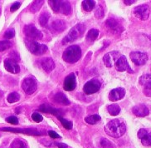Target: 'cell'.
<instances>
[{
  "label": "cell",
  "instance_id": "6da1fadb",
  "mask_svg": "<svg viewBox=\"0 0 151 148\" xmlns=\"http://www.w3.org/2000/svg\"><path fill=\"white\" fill-rule=\"evenodd\" d=\"M126 126L120 119H114L109 121L105 126V131L107 135L113 137H120L125 133Z\"/></svg>",
  "mask_w": 151,
  "mask_h": 148
},
{
  "label": "cell",
  "instance_id": "7a4b0ae2",
  "mask_svg": "<svg viewBox=\"0 0 151 148\" xmlns=\"http://www.w3.org/2000/svg\"><path fill=\"white\" fill-rule=\"evenodd\" d=\"M81 57V49L77 45H72L68 47L64 51L62 58L67 63H76Z\"/></svg>",
  "mask_w": 151,
  "mask_h": 148
},
{
  "label": "cell",
  "instance_id": "3957f363",
  "mask_svg": "<svg viewBox=\"0 0 151 148\" xmlns=\"http://www.w3.org/2000/svg\"><path fill=\"white\" fill-rule=\"evenodd\" d=\"M85 29H86V27H85L84 24H82V23L76 24V26H74L69 31V32L67 33V36L63 38L62 44L65 45L67 44V43H72L74 41L77 40L81 36L83 35Z\"/></svg>",
  "mask_w": 151,
  "mask_h": 148
},
{
  "label": "cell",
  "instance_id": "277c9868",
  "mask_svg": "<svg viewBox=\"0 0 151 148\" xmlns=\"http://www.w3.org/2000/svg\"><path fill=\"white\" fill-rule=\"evenodd\" d=\"M23 33L28 38V40L36 41L42 38V33L33 24H27L23 28Z\"/></svg>",
  "mask_w": 151,
  "mask_h": 148
},
{
  "label": "cell",
  "instance_id": "5b68a950",
  "mask_svg": "<svg viewBox=\"0 0 151 148\" xmlns=\"http://www.w3.org/2000/svg\"><path fill=\"white\" fill-rule=\"evenodd\" d=\"M25 43H26L27 49L34 55H37V56L42 55L47 51V47L46 45L40 44L36 41L27 40L25 41Z\"/></svg>",
  "mask_w": 151,
  "mask_h": 148
},
{
  "label": "cell",
  "instance_id": "8992f818",
  "mask_svg": "<svg viewBox=\"0 0 151 148\" xmlns=\"http://www.w3.org/2000/svg\"><path fill=\"white\" fill-rule=\"evenodd\" d=\"M22 88L24 92L27 95H31L34 93L37 89V81L32 77H27L22 81Z\"/></svg>",
  "mask_w": 151,
  "mask_h": 148
},
{
  "label": "cell",
  "instance_id": "52a82bcc",
  "mask_svg": "<svg viewBox=\"0 0 151 148\" xmlns=\"http://www.w3.org/2000/svg\"><path fill=\"white\" fill-rule=\"evenodd\" d=\"M133 14L137 18L145 21V20H147L150 17V9L149 5L144 4L139 5L137 7H135L133 9Z\"/></svg>",
  "mask_w": 151,
  "mask_h": 148
},
{
  "label": "cell",
  "instance_id": "ba28073f",
  "mask_svg": "<svg viewBox=\"0 0 151 148\" xmlns=\"http://www.w3.org/2000/svg\"><path fill=\"white\" fill-rule=\"evenodd\" d=\"M101 84L100 81H98L96 79H92L91 81L87 82L85 84L84 87H83V91H84L86 94H93V93L97 92L101 88Z\"/></svg>",
  "mask_w": 151,
  "mask_h": 148
},
{
  "label": "cell",
  "instance_id": "9c48e42d",
  "mask_svg": "<svg viewBox=\"0 0 151 148\" xmlns=\"http://www.w3.org/2000/svg\"><path fill=\"white\" fill-rule=\"evenodd\" d=\"M129 58L131 59V61L137 66L145 64L149 59L147 53H141V52H132L129 54Z\"/></svg>",
  "mask_w": 151,
  "mask_h": 148
},
{
  "label": "cell",
  "instance_id": "30bf717a",
  "mask_svg": "<svg viewBox=\"0 0 151 148\" xmlns=\"http://www.w3.org/2000/svg\"><path fill=\"white\" fill-rule=\"evenodd\" d=\"M120 57H121V55L119 52L112 51V52H110L104 56L103 61H104V63L107 67H111L115 63H116V62L119 60Z\"/></svg>",
  "mask_w": 151,
  "mask_h": 148
},
{
  "label": "cell",
  "instance_id": "8fae6325",
  "mask_svg": "<svg viewBox=\"0 0 151 148\" xmlns=\"http://www.w3.org/2000/svg\"><path fill=\"white\" fill-rule=\"evenodd\" d=\"M76 87V75L74 73H70L67 75V77L64 80L63 88L65 91L71 92L75 89Z\"/></svg>",
  "mask_w": 151,
  "mask_h": 148
},
{
  "label": "cell",
  "instance_id": "7c38bea8",
  "mask_svg": "<svg viewBox=\"0 0 151 148\" xmlns=\"http://www.w3.org/2000/svg\"><path fill=\"white\" fill-rule=\"evenodd\" d=\"M116 70L119 71V72H124V71H127V72H129V73H133V71H132V69L129 67L127 59H126V58H125L124 56H122V55H121V57L119 58V60L116 62Z\"/></svg>",
  "mask_w": 151,
  "mask_h": 148
},
{
  "label": "cell",
  "instance_id": "4fadbf2b",
  "mask_svg": "<svg viewBox=\"0 0 151 148\" xmlns=\"http://www.w3.org/2000/svg\"><path fill=\"white\" fill-rule=\"evenodd\" d=\"M106 26L113 33H120L123 31V27L120 24L116 19L114 18H109L106 21Z\"/></svg>",
  "mask_w": 151,
  "mask_h": 148
},
{
  "label": "cell",
  "instance_id": "5bb4252c",
  "mask_svg": "<svg viewBox=\"0 0 151 148\" xmlns=\"http://www.w3.org/2000/svg\"><path fill=\"white\" fill-rule=\"evenodd\" d=\"M124 95H125V90L123 87H117L110 92L109 99L111 102H116L123 98Z\"/></svg>",
  "mask_w": 151,
  "mask_h": 148
},
{
  "label": "cell",
  "instance_id": "9a60e30c",
  "mask_svg": "<svg viewBox=\"0 0 151 148\" xmlns=\"http://www.w3.org/2000/svg\"><path fill=\"white\" fill-rule=\"evenodd\" d=\"M4 67L5 69L8 72H11V73H18L20 71V67L18 65L17 62H15L14 60L11 58H7L4 60Z\"/></svg>",
  "mask_w": 151,
  "mask_h": 148
},
{
  "label": "cell",
  "instance_id": "2e32d148",
  "mask_svg": "<svg viewBox=\"0 0 151 148\" xmlns=\"http://www.w3.org/2000/svg\"><path fill=\"white\" fill-rule=\"evenodd\" d=\"M150 134L151 132L145 128H141L138 131V137L141 141L144 146L148 147L150 144Z\"/></svg>",
  "mask_w": 151,
  "mask_h": 148
},
{
  "label": "cell",
  "instance_id": "e0dca14e",
  "mask_svg": "<svg viewBox=\"0 0 151 148\" xmlns=\"http://www.w3.org/2000/svg\"><path fill=\"white\" fill-rule=\"evenodd\" d=\"M132 112L136 117H145L150 114L149 108L145 104H139L134 106L132 109Z\"/></svg>",
  "mask_w": 151,
  "mask_h": 148
},
{
  "label": "cell",
  "instance_id": "ac0fdd59",
  "mask_svg": "<svg viewBox=\"0 0 151 148\" xmlns=\"http://www.w3.org/2000/svg\"><path fill=\"white\" fill-rule=\"evenodd\" d=\"M50 29L54 33H60L66 29V22L63 20H56L51 24Z\"/></svg>",
  "mask_w": 151,
  "mask_h": 148
},
{
  "label": "cell",
  "instance_id": "d6986e66",
  "mask_svg": "<svg viewBox=\"0 0 151 148\" xmlns=\"http://www.w3.org/2000/svg\"><path fill=\"white\" fill-rule=\"evenodd\" d=\"M0 131H12V132H17V133H24L27 135H36L39 136L41 132H38L35 130H31V129H16V128H10V127H3Z\"/></svg>",
  "mask_w": 151,
  "mask_h": 148
},
{
  "label": "cell",
  "instance_id": "ffe728a7",
  "mask_svg": "<svg viewBox=\"0 0 151 148\" xmlns=\"http://www.w3.org/2000/svg\"><path fill=\"white\" fill-rule=\"evenodd\" d=\"M41 66L45 72H52L55 67V63L52 58H44L41 60Z\"/></svg>",
  "mask_w": 151,
  "mask_h": 148
},
{
  "label": "cell",
  "instance_id": "44dd1931",
  "mask_svg": "<svg viewBox=\"0 0 151 148\" xmlns=\"http://www.w3.org/2000/svg\"><path fill=\"white\" fill-rule=\"evenodd\" d=\"M40 110L42 112L54 115V116H56L57 117H62V112H61V110L52 108V107H51L48 104H42L40 107Z\"/></svg>",
  "mask_w": 151,
  "mask_h": 148
},
{
  "label": "cell",
  "instance_id": "7402d4cb",
  "mask_svg": "<svg viewBox=\"0 0 151 148\" xmlns=\"http://www.w3.org/2000/svg\"><path fill=\"white\" fill-rule=\"evenodd\" d=\"M53 101L58 104H61V105H70L71 102L68 100L67 96L62 93V92H58L54 95Z\"/></svg>",
  "mask_w": 151,
  "mask_h": 148
},
{
  "label": "cell",
  "instance_id": "603a6c76",
  "mask_svg": "<svg viewBox=\"0 0 151 148\" xmlns=\"http://www.w3.org/2000/svg\"><path fill=\"white\" fill-rule=\"evenodd\" d=\"M71 8L70 3L67 2V1H62V4H61V7H60L59 13L65 14V15H69V14H71Z\"/></svg>",
  "mask_w": 151,
  "mask_h": 148
},
{
  "label": "cell",
  "instance_id": "cb8c5ba5",
  "mask_svg": "<svg viewBox=\"0 0 151 148\" xmlns=\"http://www.w3.org/2000/svg\"><path fill=\"white\" fill-rule=\"evenodd\" d=\"M81 4H82V8L85 11L90 12V11H92L95 8L96 2L92 1V0H84V1H82Z\"/></svg>",
  "mask_w": 151,
  "mask_h": 148
},
{
  "label": "cell",
  "instance_id": "d4e9b609",
  "mask_svg": "<svg viewBox=\"0 0 151 148\" xmlns=\"http://www.w3.org/2000/svg\"><path fill=\"white\" fill-rule=\"evenodd\" d=\"M107 110L111 116H117L120 112V108L118 104H111L108 106Z\"/></svg>",
  "mask_w": 151,
  "mask_h": 148
},
{
  "label": "cell",
  "instance_id": "484cf974",
  "mask_svg": "<svg viewBox=\"0 0 151 148\" xmlns=\"http://www.w3.org/2000/svg\"><path fill=\"white\" fill-rule=\"evenodd\" d=\"M99 35V30L98 29H91L90 31L87 32L86 35V40L89 42H94L98 38Z\"/></svg>",
  "mask_w": 151,
  "mask_h": 148
},
{
  "label": "cell",
  "instance_id": "4316f807",
  "mask_svg": "<svg viewBox=\"0 0 151 148\" xmlns=\"http://www.w3.org/2000/svg\"><path fill=\"white\" fill-rule=\"evenodd\" d=\"M11 148H27V145L23 140L15 139L11 144Z\"/></svg>",
  "mask_w": 151,
  "mask_h": 148
},
{
  "label": "cell",
  "instance_id": "83f0119b",
  "mask_svg": "<svg viewBox=\"0 0 151 148\" xmlns=\"http://www.w3.org/2000/svg\"><path fill=\"white\" fill-rule=\"evenodd\" d=\"M49 18H50V14L47 12H43L42 13L39 17V23L41 26L45 27L49 21Z\"/></svg>",
  "mask_w": 151,
  "mask_h": 148
},
{
  "label": "cell",
  "instance_id": "f1b7e54d",
  "mask_svg": "<svg viewBox=\"0 0 151 148\" xmlns=\"http://www.w3.org/2000/svg\"><path fill=\"white\" fill-rule=\"evenodd\" d=\"M50 7L53 10L55 13H59L60 10V7L62 4V1L59 0H50L48 2Z\"/></svg>",
  "mask_w": 151,
  "mask_h": 148
},
{
  "label": "cell",
  "instance_id": "f546056e",
  "mask_svg": "<svg viewBox=\"0 0 151 148\" xmlns=\"http://www.w3.org/2000/svg\"><path fill=\"white\" fill-rule=\"evenodd\" d=\"M100 120H101V117L99 115H91L89 117H86L85 118V121L91 125H94L97 123Z\"/></svg>",
  "mask_w": 151,
  "mask_h": 148
},
{
  "label": "cell",
  "instance_id": "4dcf8cb0",
  "mask_svg": "<svg viewBox=\"0 0 151 148\" xmlns=\"http://www.w3.org/2000/svg\"><path fill=\"white\" fill-rule=\"evenodd\" d=\"M19 99H20V96L18 94V92H12V93H10V94L8 96V97H7V100H8V102H9V103H17L19 101Z\"/></svg>",
  "mask_w": 151,
  "mask_h": 148
},
{
  "label": "cell",
  "instance_id": "1f68e13d",
  "mask_svg": "<svg viewBox=\"0 0 151 148\" xmlns=\"http://www.w3.org/2000/svg\"><path fill=\"white\" fill-rule=\"evenodd\" d=\"M58 120L61 121L62 125L64 126L65 129H67V130H71V128H72V122H71V121H67V119L63 118L62 117H58Z\"/></svg>",
  "mask_w": 151,
  "mask_h": 148
},
{
  "label": "cell",
  "instance_id": "d6a6232c",
  "mask_svg": "<svg viewBox=\"0 0 151 148\" xmlns=\"http://www.w3.org/2000/svg\"><path fill=\"white\" fill-rule=\"evenodd\" d=\"M42 4H43V1H35V2H33L32 4L31 5V8H30L32 13L37 12L41 9V7L42 6Z\"/></svg>",
  "mask_w": 151,
  "mask_h": 148
},
{
  "label": "cell",
  "instance_id": "836d02e7",
  "mask_svg": "<svg viewBox=\"0 0 151 148\" xmlns=\"http://www.w3.org/2000/svg\"><path fill=\"white\" fill-rule=\"evenodd\" d=\"M11 47H12V43L9 40L0 41V52H4L5 50L10 48Z\"/></svg>",
  "mask_w": 151,
  "mask_h": 148
},
{
  "label": "cell",
  "instance_id": "e575fe53",
  "mask_svg": "<svg viewBox=\"0 0 151 148\" xmlns=\"http://www.w3.org/2000/svg\"><path fill=\"white\" fill-rule=\"evenodd\" d=\"M143 92L148 97H151V82H149L143 85Z\"/></svg>",
  "mask_w": 151,
  "mask_h": 148
},
{
  "label": "cell",
  "instance_id": "d590c367",
  "mask_svg": "<svg viewBox=\"0 0 151 148\" xmlns=\"http://www.w3.org/2000/svg\"><path fill=\"white\" fill-rule=\"evenodd\" d=\"M100 143H101V146L103 148H114V145L113 143L110 142L109 140L105 139V138H102V139L101 140V142H100Z\"/></svg>",
  "mask_w": 151,
  "mask_h": 148
},
{
  "label": "cell",
  "instance_id": "8d00e7d4",
  "mask_svg": "<svg viewBox=\"0 0 151 148\" xmlns=\"http://www.w3.org/2000/svg\"><path fill=\"white\" fill-rule=\"evenodd\" d=\"M149 82H151V74H145L139 78V84L141 86L145 85Z\"/></svg>",
  "mask_w": 151,
  "mask_h": 148
},
{
  "label": "cell",
  "instance_id": "74e56055",
  "mask_svg": "<svg viewBox=\"0 0 151 148\" xmlns=\"http://www.w3.org/2000/svg\"><path fill=\"white\" fill-rule=\"evenodd\" d=\"M104 9L100 5V6H98L97 9H96V12H95V15H96V17L97 18H102L104 17Z\"/></svg>",
  "mask_w": 151,
  "mask_h": 148
},
{
  "label": "cell",
  "instance_id": "f35d334b",
  "mask_svg": "<svg viewBox=\"0 0 151 148\" xmlns=\"http://www.w3.org/2000/svg\"><path fill=\"white\" fill-rule=\"evenodd\" d=\"M32 120L36 122H41V121H42V119H43V117L42 116L39 114V113H37V112H34V113H32Z\"/></svg>",
  "mask_w": 151,
  "mask_h": 148
},
{
  "label": "cell",
  "instance_id": "ab89813d",
  "mask_svg": "<svg viewBox=\"0 0 151 148\" xmlns=\"http://www.w3.org/2000/svg\"><path fill=\"white\" fill-rule=\"evenodd\" d=\"M6 121L10 123V124H13V125H18V119L14 116H10V117H7Z\"/></svg>",
  "mask_w": 151,
  "mask_h": 148
},
{
  "label": "cell",
  "instance_id": "60d3db41",
  "mask_svg": "<svg viewBox=\"0 0 151 148\" xmlns=\"http://www.w3.org/2000/svg\"><path fill=\"white\" fill-rule=\"evenodd\" d=\"M15 35V31H14V29H9V30H7V31L5 32L4 33V38H7V39H10V38H13Z\"/></svg>",
  "mask_w": 151,
  "mask_h": 148
},
{
  "label": "cell",
  "instance_id": "b9f144b4",
  "mask_svg": "<svg viewBox=\"0 0 151 148\" xmlns=\"http://www.w3.org/2000/svg\"><path fill=\"white\" fill-rule=\"evenodd\" d=\"M20 6H21V3L16 2V3H14V4H12L11 8H10V11L11 12H15V11H17L20 8Z\"/></svg>",
  "mask_w": 151,
  "mask_h": 148
},
{
  "label": "cell",
  "instance_id": "7bdbcfd3",
  "mask_svg": "<svg viewBox=\"0 0 151 148\" xmlns=\"http://www.w3.org/2000/svg\"><path fill=\"white\" fill-rule=\"evenodd\" d=\"M48 135L50 136V137H52V138H60V137H61V136H60L57 132H55L54 131H49Z\"/></svg>",
  "mask_w": 151,
  "mask_h": 148
},
{
  "label": "cell",
  "instance_id": "ee69618b",
  "mask_svg": "<svg viewBox=\"0 0 151 148\" xmlns=\"http://www.w3.org/2000/svg\"><path fill=\"white\" fill-rule=\"evenodd\" d=\"M124 3L126 5H131L133 4H134L135 1H134V0H124Z\"/></svg>",
  "mask_w": 151,
  "mask_h": 148
},
{
  "label": "cell",
  "instance_id": "f6af8a7d",
  "mask_svg": "<svg viewBox=\"0 0 151 148\" xmlns=\"http://www.w3.org/2000/svg\"><path fill=\"white\" fill-rule=\"evenodd\" d=\"M58 148H67V146L64 143H57Z\"/></svg>",
  "mask_w": 151,
  "mask_h": 148
},
{
  "label": "cell",
  "instance_id": "bcb514c9",
  "mask_svg": "<svg viewBox=\"0 0 151 148\" xmlns=\"http://www.w3.org/2000/svg\"><path fill=\"white\" fill-rule=\"evenodd\" d=\"M150 146L151 147V134H150Z\"/></svg>",
  "mask_w": 151,
  "mask_h": 148
},
{
  "label": "cell",
  "instance_id": "7dc6e473",
  "mask_svg": "<svg viewBox=\"0 0 151 148\" xmlns=\"http://www.w3.org/2000/svg\"><path fill=\"white\" fill-rule=\"evenodd\" d=\"M0 13H1V11H0Z\"/></svg>",
  "mask_w": 151,
  "mask_h": 148
}]
</instances>
